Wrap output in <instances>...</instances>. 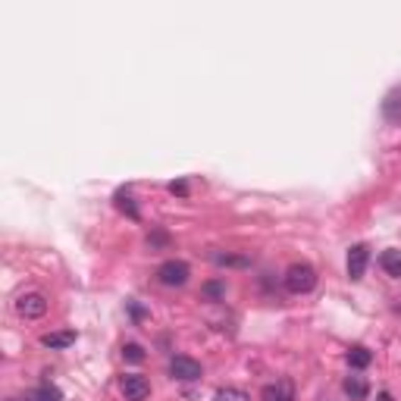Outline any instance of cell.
<instances>
[{
    "label": "cell",
    "instance_id": "obj_3",
    "mask_svg": "<svg viewBox=\"0 0 401 401\" xmlns=\"http://www.w3.org/2000/svg\"><path fill=\"white\" fill-rule=\"evenodd\" d=\"M13 308H16V313L23 320H41L47 313V298L41 295V291H23Z\"/></svg>",
    "mask_w": 401,
    "mask_h": 401
},
{
    "label": "cell",
    "instance_id": "obj_4",
    "mask_svg": "<svg viewBox=\"0 0 401 401\" xmlns=\"http://www.w3.org/2000/svg\"><path fill=\"white\" fill-rule=\"evenodd\" d=\"M170 376L182 379V383H194V379L204 376V370L198 361H192V357H185V354H176V357H170Z\"/></svg>",
    "mask_w": 401,
    "mask_h": 401
},
{
    "label": "cell",
    "instance_id": "obj_12",
    "mask_svg": "<svg viewBox=\"0 0 401 401\" xmlns=\"http://www.w3.org/2000/svg\"><path fill=\"white\" fill-rule=\"evenodd\" d=\"M201 298H204V301H223V298H226V282H220V279L204 282V286H201Z\"/></svg>",
    "mask_w": 401,
    "mask_h": 401
},
{
    "label": "cell",
    "instance_id": "obj_16",
    "mask_svg": "<svg viewBox=\"0 0 401 401\" xmlns=\"http://www.w3.org/2000/svg\"><path fill=\"white\" fill-rule=\"evenodd\" d=\"M116 207H120V210H122V214H126V216H129V220H141V214H138V207H135V201H132V198H129V194H126V192H120V194H116Z\"/></svg>",
    "mask_w": 401,
    "mask_h": 401
},
{
    "label": "cell",
    "instance_id": "obj_14",
    "mask_svg": "<svg viewBox=\"0 0 401 401\" xmlns=\"http://www.w3.org/2000/svg\"><path fill=\"white\" fill-rule=\"evenodd\" d=\"M214 401H251L245 389H236V385H223V389H216Z\"/></svg>",
    "mask_w": 401,
    "mask_h": 401
},
{
    "label": "cell",
    "instance_id": "obj_21",
    "mask_svg": "<svg viewBox=\"0 0 401 401\" xmlns=\"http://www.w3.org/2000/svg\"><path fill=\"white\" fill-rule=\"evenodd\" d=\"M6 401H32V398H28V395H25V398H6Z\"/></svg>",
    "mask_w": 401,
    "mask_h": 401
},
{
    "label": "cell",
    "instance_id": "obj_15",
    "mask_svg": "<svg viewBox=\"0 0 401 401\" xmlns=\"http://www.w3.org/2000/svg\"><path fill=\"white\" fill-rule=\"evenodd\" d=\"M383 113L389 116L392 122H398V120H401V91H392L389 98H385V104H383Z\"/></svg>",
    "mask_w": 401,
    "mask_h": 401
},
{
    "label": "cell",
    "instance_id": "obj_17",
    "mask_svg": "<svg viewBox=\"0 0 401 401\" xmlns=\"http://www.w3.org/2000/svg\"><path fill=\"white\" fill-rule=\"evenodd\" d=\"M122 357H126L129 364H141L148 354H144V348L138 345V342H129V345H122Z\"/></svg>",
    "mask_w": 401,
    "mask_h": 401
},
{
    "label": "cell",
    "instance_id": "obj_8",
    "mask_svg": "<svg viewBox=\"0 0 401 401\" xmlns=\"http://www.w3.org/2000/svg\"><path fill=\"white\" fill-rule=\"evenodd\" d=\"M72 342H76V332L66 330V332H45L41 335V345L50 348V351H63V348H69Z\"/></svg>",
    "mask_w": 401,
    "mask_h": 401
},
{
    "label": "cell",
    "instance_id": "obj_5",
    "mask_svg": "<svg viewBox=\"0 0 401 401\" xmlns=\"http://www.w3.org/2000/svg\"><path fill=\"white\" fill-rule=\"evenodd\" d=\"M120 392H122V398L126 401H144L151 395V383L144 376H138V373H126L120 379Z\"/></svg>",
    "mask_w": 401,
    "mask_h": 401
},
{
    "label": "cell",
    "instance_id": "obj_10",
    "mask_svg": "<svg viewBox=\"0 0 401 401\" xmlns=\"http://www.w3.org/2000/svg\"><path fill=\"white\" fill-rule=\"evenodd\" d=\"M379 267H383L389 276L401 279V251H383V257H379Z\"/></svg>",
    "mask_w": 401,
    "mask_h": 401
},
{
    "label": "cell",
    "instance_id": "obj_20",
    "mask_svg": "<svg viewBox=\"0 0 401 401\" xmlns=\"http://www.w3.org/2000/svg\"><path fill=\"white\" fill-rule=\"evenodd\" d=\"M376 401H392V392H379V398Z\"/></svg>",
    "mask_w": 401,
    "mask_h": 401
},
{
    "label": "cell",
    "instance_id": "obj_19",
    "mask_svg": "<svg viewBox=\"0 0 401 401\" xmlns=\"http://www.w3.org/2000/svg\"><path fill=\"white\" fill-rule=\"evenodd\" d=\"M170 192H173V194H179V198H188V182H185V179L170 182Z\"/></svg>",
    "mask_w": 401,
    "mask_h": 401
},
{
    "label": "cell",
    "instance_id": "obj_11",
    "mask_svg": "<svg viewBox=\"0 0 401 401\" xmlns=\"http://www.w3.org/2000/svg\"><path fill=\"white\" fill-rule=\"evenodd\" d=\"M345 361L351 364L354 370H364V367H370V361H373V354H370V351H367V348H364V345H354L351 351L345 354Z\"/></svg>",
    "mask_w": 401,
    "mask_h": 401
},
{
    "label": "cell",
    "instance_id": "obj_2",
    "mask_svg": "<svg viewBox=\"0 0 401 401\" xmlns=\"http://www.w3.org/2000/svg\"><path fill=\"white\" fill-rule=\"evenodd\" d=\"M192 279V267L185 264V260H163V264L157 267V282L166 289H182L185 282Z\"/></svg>",
    "mask_w": 401,
    "mask_h": 401
},
{
    "label": "cell",
    "instance_id": "obj_18",
    "mask_svg": "<svg viewBox=\"0 0 401 401\" xmlns=\"http://www.w3.org/2000/svg\"><path fill=\"white\" fill-rule=\"evenodd\" d=\"M220 267H248V257H236V254H214Z\"/></svg>",
    "mask_w": 401,
    "mask_h": 401
},
{
    "label": "cell",
    "instance_id": "obj_13",
    "mask_svg": "<svg viewBox=\"0 0 401 401\" xmlns=\"http://www.w3.org/2000/svg\"><path fill=\"white\" fill-rule=\"evenodd\" d=\"M28 398H32V401H63L60 389H57V385H50V383L38 385V389H35V392H28Z\"/></svg>",
    "mask_w": 401,
    "mask_h": 401
},
{
    "label": "cell",
    "instance_id": "obj_1",
    "mask_svg": "<svg viewBox=\"0 0 401 401\" xmlns=\"http://www.w3.org/2000/svg\"><path fill=\"white\" fill-rule=\"evenodd\" d=\"M282 286L291 295H308V291L317 289V269L310 264H291L286 269V276H282Z\"/></svg>",
    "mask_w": 401,
    "mask_h": 401
},
{
    "label": "cell",
    "instance_id": "obj_7",
    "mask_svg": "<svg viewBox=\"0 0 401 401\" xmlns=\"http://www.w3.org/2000/svg\"><path fill=\"white\" fill-rule=\"evenodd\" d=\"M367 264H370V248L367 245H351V251H348V276H351L354 282L364 279Z\"/></svg>",
    "mask_w": 401,
    "mask_h": 401
},
{
    "label": "cell",
    "instance_id": "obj_9",
    "mask_svg": "<svg viewBox=\"0 0 401 401\" xmlns=\"http://www.w3.org/2000/svg\"><path fill=\"white\" fill-rule=\"evenodd\" d=\"M342 389H345V395H351L354 401H364V398H367V383H364V379L361 376H348L345 379V383H342Z\"/></svg>",
    "mask_w": 401,
    "mask_h": 401
},
{
    "label": "cell",
    "instance_id": "obj_6",
    "mask_svg": "<svg viewBox=\"0 0 401 401\" xmlns=\"http://www.w3.org/2000/svg\"><path fill=\"white\" fill-rule=\"evenodd\" d=\"M260 401H295V383L291 379H276L260 389Z\"/></svg>",
    "mask_w": 401,
    "mask_h": 401
}]
</instances>
